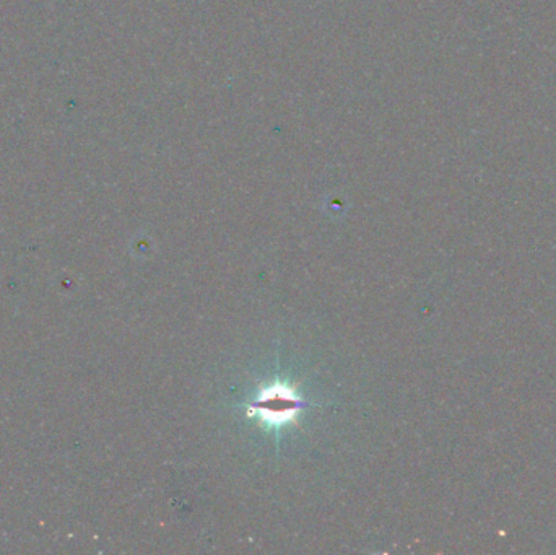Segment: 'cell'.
<instances>
[{
  "label": "cell",
  "mask_w": 556,
  "mask_h": 555,
  "mask_svg": "<svg viewBox=\"0 0 556 555\" xmlns=\"http://www.w3.org/2000/svg\"><path fill=\"white\" fill-rule=\"evenodd\" d=\"M272 398H262L259 401V410L264 417H267L268 420H277V415H283V419L287 420L293 415L296 410V399L291 396L288 389L275 388L272 389Z\"/></svg>",
  "instance_id": "1"
}]
</instances>
